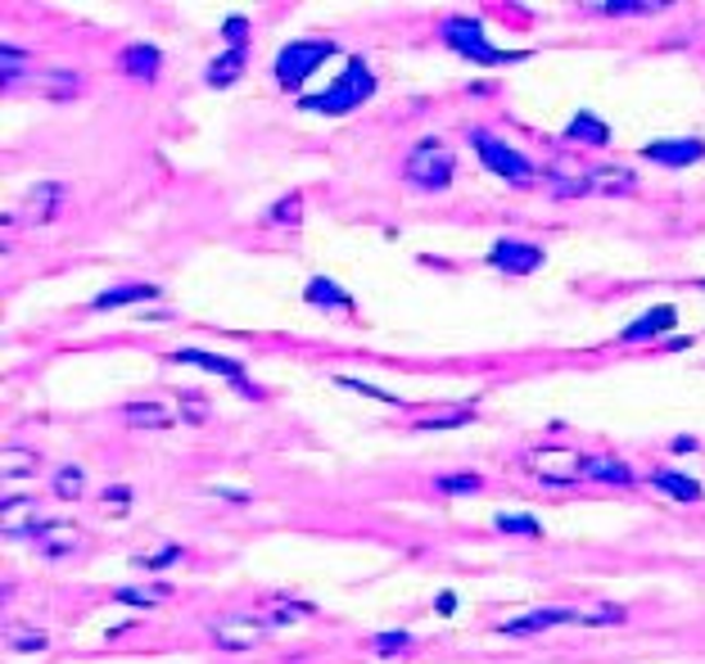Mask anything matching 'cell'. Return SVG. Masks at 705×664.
I'll return each instance as SVG.
<instances>
[{
    "instance_id": "cell-1",
    "label": "cell",
    "mask_w": 705,
    "mask_h": 664,
    "mask_svg": "<svg viewBox=\"0 0 705 664\" xmlns=\"http://www.w3.org/2000/svg\"><path fill=\"white\" fill-rule=\"evenodd\" d=\"M372 96H376V73L366 69L362 54H349L344 73L335 77L326 90H317V96H299V109L303 113H326V118H349L353 109H362Z\"/></svg>"
},
{
    "instance_id": "cell-2",
    "label": "cell",
    "mask_w": 705,
    "mask_h": 664,
    "mask_svg": "<svg viewBox=\"0 0 705 664\" xmlns=\"http://www.w3.org/2000/svg\"><path fill=\"white\" fill-rule=\"evenodd\" d=\"M439 37H443L448 50H457V54L471 59V64H479V69H507V64H525V59H530V50H502V46L488 41L484 37V19H475V14L443 19Z\"/></svg>"
},
{
    "instance_id": "cell-3",
    "label": "cell",
    "mask_w": 705,
    "mask_h": 664,
    "mask_svg": "<svg viewBox=\"0 0 705 664\" xmlns=\"http://www.w3.org/2000/svg\"><path fill=\"white\" fill-rule=\"evenodd\" d=\"M452 172H457V155L439 140V136H425L408 149L403 159V176L412 181L416 190H448L452 186Z\"/></svg>"
},
{
    "instance_id": "cell-4",
    "label": "cell",
    "mask_w": 705,
    "mask_h": 664,
    "mask_svg": "<svg viewBox=\"0 0 705 664\" xmlns=\"http://www.w3.org/2000/svg\"><path fill=\"white\" fill-rule=\"evenodd\" d=\"M330 54H340L335 50V41H317V37H308V41H290V46H281L276 50V59H271V73H276V82H281V90H303V82H308Z\"/></svg>"
},
{
    "instance_id": "cell-5",
    "label": "cell",
    "mask_w": 705,
    "mask_h": 664,
    "mask_svg": "<svg viewBox=\"0 0 705 664\" xmlns=\"http://www.w3.org/2000/svg\"><path fill=\"white\" fill-rule=\"evenodd\" d=\"M471 145H475V155H479V163L488 168V172H498L502 181H534L538 176V168L520 155V149H511L507 140H498V136H488V132H471Z\"/></svg>"
},
{
    "instance_id": "cell-6",
    "label": "cell",
    "mask_w": 705,
    "mask_h": 664,
    "mask_svg": "<svg viewBox=\"0 0 705 664\" xmlns=\"http://www.w3.org/2000/svg\"><path fill=\"white\" fill-rule=\"evenodd\" d=\"M584 466H588V457L584 452H574V447H534L530 452L534 479H543V484H551V489L579 484V479H584Z\"/></svg>"
},
{
    "instance_id": "cell-7",
    "label": "cell",
    "mask_w": 705,
    "mask_h": 664,
    "mask_svg": "<svg viewBox=\"0 0 705 664\" xmlns=\"http://www.w3.org/2000/svg\"><path fill=\"white\" fill-rule=\"evenodd\" d=\"M172 361L177 367H199V371H212V376H222L235 394H244V398H263V389L250 380V371L240 367V361H231V357H222V353H204V348H181V353H172Z\"/></svg>"
},
{
    "instance_id": "cell-8",
    "label": "cell",
    "mask_w": 705,
    "mask_h": 664,
    "mask_svg": "<svg viewBox=\"0 0 705 664\" xmlns=\"http://www.w3.org/2000/svg\"><path fill=\"white\" fill-rule=\"evenodd\" d=\"M484 262H488V267H498V271H507V276H530V271H538V267L547 262V254H543L538 245H530V239L502 235L498 245L484 254Z\"/></svg>"
},
{
    "instance_id": "cell-9",
    "label": "cell",
    "mask_w": 705,
    "mask_h": 664,
    "mask_svg": "<svg viewBox=\"0 0 705 664\" xmlns=\"http://www.w3.org/2000/svg\"><path fill=\"white\" fill-rule=\"evenodd\" d=\"M59 204H64V186H59V181H37V186L23 195V213L14 222H23V226H46L59 213Z\"/></svg>"
},
{
    "instance_id": "cell-10",
    "label": "cell",
    "mask_w": 705,
    "mask_h": 664,
    "mask_svg": "<svg viewBox=\"0 0 705 664\" xmlns=\"http://www.w3.org/2000/svg\"><path fill=\"white\" fill-rule=\"evenodd\" d=\"M27 538H33L50 561H64V556L82 552V542H86L77 525H59V520H41L37 529H27Z\"/></svg>"
},
{
    "instance_id": "cell-11",
    "label": "cell",
    "mask_w": 705,
    "mask_h": 664,
    "mask_svg": "<svg viewBox=\"0 0 705 664\" xmlns=\"http://www.w3.org/2000/svg\"><path fill=\"white\" fill-rule=\"evenodd\" d=\"M642 159L647 163H660V168H692L705 159V140L701 136H683V140H652L642 149Z\"/></svg>"
},
{
    "instance_id": "cell-12",
    "label": "cell",
    "mask_w": 705,
    "mask_h": 664,
    "mask_svg": "<svg viewBox=\"0 0 705 664\" xmlns=\"http://www.w3.org/2000/svg\"><path fill=\"white\" fill-rule=\"evenodd\" d=\"M557 624H588V611H530V615H520L511 624H502L498 632H507V638H530V632H543V628H557Z\"/></svg>"
},
{
    "instance_id": "cell-13",
    "label": "cell",
    "mask_w": 705,
    "mask_h": 664,
    "mask_svg": "<svg viewBox=\"0 0 705 664\" xmlns=\"http://www.w3.org/2000/svg\"><path fill=\"white\" fill-rule=\"evenodd\" d=\"M244 69H250V54H244V46H227L222 54H212V59H208L204 82H208L212 90H227L235 77H244Z\"/></svg>"
},
{
    "instance_id": "cell-14",
    "label": "cell",
    "mask_w": 705,
    "mask_h": 664,
    "mask_svg": "<svg viewBox=\"0 0 705 664\" xmlns=\"http://www.w3.org/2000/svg\"><path fill=\"white\" fill-rule=\"evenodd\" d=\"M679 321V308H669V304H656L652 312H642L637 321H629L624 330H620V340L624 344H637V340H656V335H665V330Z\"/></svg>"
},
{
    "instance_id": "cell-15",
    "label": "cell",
    "mask_w": 705,
    "mask_h": 664,
    "mask_svg": "<svg viewBox=\"0 0 705 664\" xmlns=\"http://www.w3.org/2000/svg\"><path fill=\"white\" fill-rule=\"evenodd\" d=\"M118 64H122V73L136 77V82H155L159 69H163V54H159V46L136 41V46H127V50L118 54Z\"/></svg>"
},
{
    "instance_id": "cell-16",
    "label": "cell",
    "mask_w": 705,
    "mask_h": 664,
    "mask_svg": "<svg viewBox=\"0 0 705 664\" xmlns=\"http://www.w3.org/2000/svg\"><path fill=\"white\" fill-rule=\"evenodd\" d=\"M303 298H308V304H317V308H326V312H353L357 308V298L344 294L330 276H313L308 285H303Z\"/></svg>"
},
{
    "instance_id": "cell-17",
    "label": "cell",
    "mask_w": 705,
    "mask_h": 664,
    "mask_svg": "<svg viewBox=\"0 0 705 664\" xmlns=\"http://www.w3.org/2000/svg\"><path fill=\"white\" fill-rule=\"evenodd\" d=\"M149 298H159V285H113L105 294L90 298V308L96 312H113V308H132V304H149Z\"/></svg>"
},
{
    "instance_id": "cell-18",
    "label": "cell",
    "mask_w": 705,
    "mask_h": 664,
    "mask_svg": "<svg viewBox=\"0 0 705 664\" xmlns=\"http://www.w3.org/2000/svg\"><path fill=\"white\" fill-rule=\"evenodd\" d=\"M566 140H570V145H610V127L601 123L597 113L579 109L570 123H566Z\"/></svg>"
},
{
    "instance_id": "cell-19",
    "label": "cell",
    "mask_w": 705,
    "mask_h": 664,
    "mask_svg": "<svg viewBox=\"0 0 705 664\" xmlns=\"http://www.w3.org/2000/svg\"><path fill=\"white\" fill-rule=\"evenodd\" d=\"M588 186L597 190V195H606V199H616V195H629L633 186H637V176L629 172V168H593L588 172Z\"/></svg>"
},
{
    "instance_id": "cell-20",
    "label": "cell",
    "mask_w": 705,
    "mask_h": 664,
    "mask_svg": "<svg viewBox=\"0 0 705 664\" xmlns=\"http://www.w3.org/2000/svg\"><path fill=\"white\" fill-rule=\"evenodd\" d=\"M584 479H597V484H616V489H629L633 484V470L616 457H588L584 466Z\"/></svg>"
},
{
    "instance_id": "cell-21",
    "label": "cell",
    "mask_w": 705,
    "mask_h": 664,
    "mask_svg": "<svg viewBox=\"0 0 705 664\" xmlns=\"http://www.w3.org/2000/svg\"><path fill=\"white\" fill-rule=\"evenodd\" d=\"M652 484H656L665 497L701 502V484H696V479H688V475H679V470H656V475H652Z\"/></svg>"
},
{
    "instance_id": "cell-22",
    "label": "cell",
    "mask_w": 705,
    "mask_h": 664,
    "mask_svg": "<svg viewBox=\"0 0 705 664\" xmlns=\"http://www.w3.org/2000/svg\"><path fill=\"white\" fill-rule=\"evenodd\" d=\"M37 466H41V457L37 452H23V447H5V457H0V479H33L37 475Z\"/></svg>"
},
{
    "instance_id": "cell-23",
    "label": "cell",
    "mask_w": 705,
    "mask_h": 664,
    "mask_svg": "<svg viewBox=\"0 0 705 664\" xmlns=\"http://www.w3.org/2000/svg\"><path fill=\"white\" fill-rule=\"evenodd\" d=\"M122 416H127L136 430H172V420H177L168 407H155V403H132Z\"/></svg>"
},
{
    "instance_id": "cell-24",
    "label": "cell",
    "mask_w": 705,
    "mask_h": 664,
    "mask_svg": "<svg viewBox=\"0 0 705 664\" xmlns=\"http://www.w3.org/2000/svg\"><path fill=\"white\" fill-rule=\"evenodd\" d=\"M669 10L665 0H601V5H593V14L601 19H620V14H660Z\"/></svg>"
},
{
    "instance_id": "cell-25",
    "label": "cell",
    "mask_w": 705,
    "mask_h": 664,
    "mask_svg": "<svg viewBox=\"0 0 705 664\" xmlns=\"http://www.w3.org/2000/svg\"><path fill=\"white\" fill-rule=\"evenodd\" d=\"M547 181H551V199H584L593 190L588 186V172L584 176H566V168H551Z\"/></svg>"
},
{
    "instance_id": "cell-26",
    "label": "cell",
    "mask_w": 705,
    "mask_h": 664,
    "mask_svg": "<svg viewBox=\"0 0 705 664\" xmlns=\"http://www.w3.org/2000/svg\"><path fill=\"white\" fill-rule=\"evenodd\" d=\"M475 420V407H457V411H443V416H421L416 430H462Z\"/></svg>"
},
{
    "instance_id": "cell-27",
    "label": "cell",
    "mask_w": 705,
    "mask_h": 664,
    "mask_svg": "<svg viewBox=\"0 0 705 664\" xmlns=\"http://www.w3.org/2000/svg\"><path fill=\"white\" fill-rule=\"evenodd\" d=\"M212 642H218L222 651H250V647H258V632L254 628H218Z\"/></svg>"
},
{
    "instance_id": "cell-28",
    "label": "cell",
    "mask_w": 705,
    "mask_h": 664,
    "mask_svg": "<svg viewBox=\"0 0 705 664\" xmlns=\"http://www.w3.org/2000/svg\"><path fill=\"white\" fill-rule=\"evenodd\" d=\"M33 516V497H5V506H0V525H5V533H19L23 525L19 520H27Z\"/></svg>"
},
{
    "instance_id": "cell-29",
    "label": "cell",
    "mask_w": 705,
    "mask_h": 664,
    "mask_svg": "<svg viewBox=\"0 0 705 664\" xmlns=\"http://www.w3.org/2000/svg\"><path fill=\"white\" fill-rule=\"evenodd\" d=\"M23 69H27V50H19V46H5V50H0V82L14 86Z\"/></svg>"
},
{
    "instance_id": "cell-30",
    "label": "cell",
    "mask_w": 705,
    "mask_h": 664,
    "mask_svg": "<svg viewBox=\"0 0 705 664\" xmlns=\"http://www.w3.org/2000/svg\"><path fill=\"white\" fill-rule=\"evenodd\" d=\"M82 484H86V479H82V470H77V466H64V470L54 475V497H64V502H77V497H82Z\"/></svg>"
},
{
    "instance_id": "cell-31",
    "label": "cell",
    "mask_w": 705,
    "mask_h": 664,
    "mask_svg": "<svg viewBox=\"0 0 705 664\" xmlns=\"http://www.w3.org/2000/svg\"><path fill=\"white\" fill-rule=\"evenodd\" d=\"M494 525H498V533H530V538L543 533V525L534 516H494Z\"/></svg>"
},
{
    "instance_id": "cell-32",
    "label": "cell",
    "mask_w": 705,
    "mask_h": 664,
    "mask_svg": "<svg viewBox=\"0 0 705 664\" xmlns=\"http://www.w3.org/2000/svg\"><path fill=\"white\" fill-rule=\"evenodd\" d=\"M435 489H443V493H466V497H471V493L484 489V479H479V475H443Z\"/></svg>"
},
{
    "instance_id": "cell-33",
    "label": "cell",
    "mask_w": 705,
    "mask_h": 664,
    "mask_svg": "<svg viewBox=\"0 0 705 664\" xmlns=\"http://www.w3.org/2000/svg\"><path fill=\"white\" fill-rule=\"evenodd\" d=\"M335 384H344V389H357V394H366V398H380V403L398 407V398L389 394V389H376V384H366V380H353V376H335Z\"/></svg>"
},
{
    "instance_id": "cell-34",
    "label": "cell",
    "mask_w": 705,
    "mask_h": 664,
    "mask_svg": "<svg viewBox=\"0 0 705 664\" xmlns=\"http://www.w3.org/2000/svg\"><path fill=\"white\" fill-rule=\"evenodd\" d=\"M113 597L122 601V606H155V601H159V597H168V592H163V588H155V592H141V588H118Z\"/></svg>"
},
{
    "instance_id": "cell-35",
    "label": "cell",
    "mask_w": 705,
    "mask_h": 664,
    "mask_svg": "<svg viewBox=\"0 0 705 664\" xmlns=\"http://www.w3.org/2000/svg\"><path fill=\"white\" fill-rule=\"evenodd\" d=\"M267 218H271V222H290V226H299V218H303V199H299V195H290L285 204H276Z\"/></svg>"
},
{
    "instance_id": "cell-36",
    "label": "cell",
    "mask_w": 705,
    "mask_h": 664,
    "mask_svg": "<svg viewBox=\"0 0 705 664\" xmlns=\"http://www.w3.org/2000/svg\"><path fill=\"white\" fill-rule=\"evenodd\" d=\"M177 556H181V548H177V542H168V548H159V552L136 556V565H141V569H163V565H172Z\"/></svg>"
},
{
    "instance_id": "cell-37",
    "label": "cell",
    "mask_w": 705,
    "mask_h": 664,
    "mask_svg": "<svg viewBox=\"0 0 705 664\" xmlns=\"http://www.w3.org/2000/svg\"><path fill=\"white\" fill-rule=\"evenodd\" d=\"M222 37H227L231 46H240V41H250V19H244V14H231V19L222 23Z\"/></svg>"
},
{
    "instance_id": "cell-38",
    "label": "cell",
    "mask_w": 705,
    "mask_h": 664,
    "mask_svg": "<svg viewBox=\"0 0 705 664\" xmlns=\"http://www.w3.org/2000/svg\"><path fill=\"white\" fill-rule=\"evenodd\" d=\"M408 642H412L408 632H380V638H376L372 647H376L380 655H393V651H408Z\"/></svg>"
},
{
    "instance_id": "cell-39",
    "label": "cell",
    "mask_w": 705,
    "mask_h": 664,
    "mask_svg": "<svg viewBox=\"0 0 705 664\" xmlns=\"http://www.w3.org/2000/svg\"><path fill=\"white\" fill-rule=\"evenodd\" d=\"M46 86H50V96H73L77 73H50V77H46Z\"/></svg>"
},
{
    "instance_id": "cell-40",
    "label": "cell",
    "mask_w": 705,
    "mask_h": 664,
    "mask_svg": "<svg viewBox=\"0 0 705 664\" xmlns=\"http://www.w3.org/2000/svg\"><path fill=\"white\" fill-rule=\"evenodd\" d=\"M10 647L14 651H46V632H27V638H14Z\"/></svg>"
},
{
    "instance_id": "cell-41",
    "label": "cell",
    "mask_w": 705,
    "mask_h": 664,
    "mask_svg": "<svg viewBox=\"0 0 705 664\" xmlns=\"http://www.w3.org/2000/svg\"><path fill=\"white\" fill-rule=\"evenodd\" d=\"M181 403H186V411H191V420H204L208 411H204V403L195 398V394H181Z\"/></svg>"
},
{
    "instance_id": "cell-42",
    "label": "cell",
    "mask_w": 705,
    "mask_h": 664,
    "mask_svg": "<svg viewBox=\"0 0 705 664\" xmlns=\"http://www.w3.org/2000/svg\"><path fill=\"white\" fill-rule=\"evenodd\" d=\"M435 606H439V615H452V611H457V597H452V592H439Z\"/></svg>"
},
{
    "instance_id": "cell-43",
    "label": "cell",
    "mask_w": 705,
    "mask_h": 664,
    "mask_svg": "<svg viewBox=\"0 0 705 664\" xmlns=\"http://www.w3.org/2000/svg\"><path fill=\"white\" fill-rule=\"evenodd\" d=\"M105 497H109V502H127L132 489H127V484H113V489H105Z\"/></svg>"
},
{
    "instance_id": "cell-44",
    "label": "cell",
    "mask_w": 705,
    "mask_h": 664,
    "mask_svg": "<svg viewBox=\"0 0 705 664\" xmlns=\"http://www.w3.org/2000/svg\"><path fill=\"white\" fill-rule=\"evenodd\" d=\"M208 493H218V497H231V502H250V493H235V489H227V484H218V489H208Z\"/></svg>"
},
{
    "instance_id": "cell-45",
    "label": "cell",
    "mask_w": 705,
    "mask_h": 664,
    "mask_svg": "<svg viewBox=\"0 0 705 664\" xmlns=\"http://www.w3.org/2000/svg\"><path fill=\"white\" fill-rule=\"evenodd\" d=\"M692 447H696V439H688V434H683V439H673V452H692Z\"/></svg>"
},
{
    "instance_id": "cell-46",
    "label": "cell",
    "mask_w": 705,
    "mask_h": 664,
    "mask_svg": "<svg viewBox=\"0 0 705 664\" xmlns=\"http://www.w3.org/2000/svg\"><path fill=\"white\" fill-rule=\"evenodd\" d=\"M701 290H705V281H701Z\"/></svg>"
}]
</instances>
